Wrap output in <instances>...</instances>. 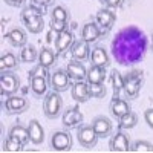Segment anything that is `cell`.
Here are the masks:
<instances>
[{
	"label": "cell",
	"instance_id": "cell-27",
	"mask_svg": "<svg viewBox=\"0 0 153 153\" xmlns=\"http://www.w3.org/2000/svg\"><path fill=\"white\" fill-rule=\"evenodd\" d=\"M23 26L26 28L28 32L31 34H40L45 28V22H43V16H37V17H32L29 19L28 22L23 23Z\"/></svg>",
	"mask_w": 153,
	"mask_h": 153
},
{
	"label": "cell",
	"instance_id": "cell-39",
	"mask_svg": "<svg viewBox=\"0 0 153 153\" xmlns=\"http://www.w3.org/2000/svg\"><path fill=\"white\" fill-rule=\"evenodd\" d=\"M31 2L37 6H51V5H54L55 0H31Z\"/></svg>",
	"mask_w": 153,
	"mask_h": 153
},
{
	"label": "cell",
	"instance_id": "cell-23",
	"mask_svg": "<svg viewBox=\"0 0 153 153\" xmlns=\"http://www.w3.org/2000/svg\"><path fill=\"white\" fill-rule=\"evenodd\" d=\"M19 63H20V57H17L12 51H8L0 57V72L16 71L19 68Z\"/></svg>",
	"mask_w": 153,
	"mask_h": 153
},
{
	"label": "cell",
	"instance_id": "cell-12",
	"mask_svg": "<svg viewBox=\"0 0 153 153\" xmlns=\"http://www.w3.org/2000/svg\"><path fill=\"white\" fill-rule=\"evenodd\" d=\"M92 127H94V130L97 132L98 138H107L113 132V124H112L110 118L104 117V115L95 117L94 121H92Z\"/></svg>",
	"mask_w": 153,
	"mask_h": 153
},
{
	"label": "cell",
	"instance_id": "cell-25",
	"mask_svg": "<svg viewBox=\"0 0 153 153\" xmlns=\"http://www.w3.org/2000/svg\"><path fill=\"white\" fill-rule=\"evenodd\" d=\"M104 80H106V68L92 65L87 69V74H86L87 83H104Z\"/></svg>",
	"mask_w": 153,
	"mask_h": 153
},
{
	"label": "cell",
	"instance_id": "cell-35",
	"mask_svg": "<svg viewBox=\"0 0 153 153\" xmlns=\"http://www.w3.org/2000/svg\"><path fill=\"white\" fill-rule=\"evenodd\" d=\"M68 22H63V20H51V29L54 32H63V31H68Z\"/></svg>",
	"mask_w": 153,
	"mask_h": 153
},
{
	"label": "cell",
	"instance_id": "cell-28",
	"mask_svg": "<svg viewBox=\"0 0 153 153\" xmlns=\"http://www.w3.org/2000/svg\"><path fill=\"white\" fill-rule=\"evenodd\" d=\"M110 81H112V89H113V97H118L120 92L124 89V75L120 71L113 69L110 74Z\"/></svg>",
	"mask_w": 153,
	"mask_h": 153
},
{
	"label": "cell",
	"instance_id": "cell-15",
	"mask_svg": "<svg viewBox=\"0 0 153 153\" xmlns=\"http://www.w3.org/2000/svg\"><path fill=\"white\" fill-rule=\"evenodd\" d=\"M101 35L100 26L97 25V22H86L81 26V32H80V38L84 40L86 43H95Z\"/></svg>",
	"mask_w": 153,
	"mask_h": 153
},
{
	"label": "cell",
	"instance_id": "cell-7",
	"mask_svg": "<svg viewBox=\"0 0 153 153\" xmlns=\"http://www.w3.org/2000/svg\"><path fill=\"white\" fill-rule=\"evenodd\" d=\"M71 76L69 74L66 72V69H55L54 72H51V76H49V84L52 87V91H57V92H66L68 89L72 87V83H71Z\"/></svg>",
	"mask_w": 153,
	"mask_h": 153
},
{
	"label": "cell",
	"instance_id": "cell-30",
	"mask_svg": "<svg viewBox=\"0 0 153 153\" xmlns=\"http://www.w3.org/2000/svg\"><path fill=\"white\" fill-rule=\"evenodd\" d=\"M37 16H43V11L38 8L37 5L23 6V9H22V12H20V22H22V25H23L25 22H28L29 19L37 17Z\"/></svg>",
	"mask_w": 153,
	"mask_h": 153
},
{
	"label": "cell",
	"instance_id": "cell-9",
	"mask_svg": "<svg viewBox=\"0 0 153 153\" xmlns=\"http://www.w3.org/2000/svg\"><path fill=\"white\" fill-rule=\"evenodd\" d=\"M130 136L127 135L126 132L120 130L115 135L110 136L109 139V150L113 153H126V152H130Z\"/></svg>",
	"mask_w": 153,
	"mask_h": 153
},
{
	"label": "cell",
	"instance_id": "cell-29",
	"mask_svg": "<svg viewBox=\"0 0 153 153\" xmlns=\"http://www.w3.org/2000/svg\"><path fill=\"white\" fill-rule=\"evenodd\" d=\"M130 152L132 153H152L153 152V144L147 139H136L130 144Z\"/></svg>",
	"mask_w": 153,
	"mask_h": 153
},
{
	"label": "cell",
	"instance_id": "cell-1",
	"mask_svg": "<svg viewBox=\"0 0 153 153\" xmlns=\"http://www.w3.org/2000/svg\"><path fill=\"white\" fill-rule=\"evenodd\" d=\"M144 83V72L141 69H132L130 72H127L124 75V95L126 98L132 101L136 100L139 92H141V87Z\"/></svg>",
	"mask_w": 153,
	"mask_h": 153
},
{
	"label": "cell",
	"instance_id": "cell-4",
	"mask_svg": "<svg viewBox=\"0 0 153 153\" xmlns=\"http://www.w3.org/2000/svg\"><path fill=\"white\" fill-rule=\"evenodd\" d=\"M49 144H51V149L55 152H69L72 149L74 139L69 130H57L51 135Z\"/></svg>",
	"mask_w": 153,
	"mask_h": 153
},
{
	"label": "cell",
	"instance_id": "cell-8",
	"mask_svg": "<svg viewBox=\"0 0 153 153\" xmlns=\"http://www.w3.org/2000/svg\"><path fill=\"white\" fill-rule=\"evenodd\" d=\"M83 113L80 112V109L76 106H72V107H68L65 112H63V117H61V124L66 130H71V129H76L83 124Z\"/></svg>",
	"mask_w": 153,
	"mask_h": 153
},
{
	"label": "cell",
	"instance_id": "cell-24",
	"mask_svg": "<svg viewBox=\"0 0 153 153\" xmlns=\"http://www.w3.org/2000/svg\"><path fill=\"white\" fill-rule=\"evenodd\" d=\"M57 57H58V52L54 51L52 48H42L40 52H38V65L49 69L55 65Z\"/></svg>",
	"mask_w": 153,
	"mask_h": 153
},
{
	"label": "cell",
	"instance_id": "cell-21",
	"mask_svg": "<svg viewBox=\"0 0 153 153\" xmlns=\"http://www.w3.org/2000/svg\"><path fill=\"white\" fill-rule=\"evenodd\" d=\"M28 130H29V136H31V143L34 146H40L45 141V129L42 123L38 120H31L28 124Z\"/></svg>",
	"mask_w": 153,
	"mask_h": 153
},
{
	"label": "cell",
	"instance_id": "cell-20",
	"mask_svg": "<svg viewBox=\"0 0 153 153\" xmlns=\"http://www.w3.org/2000/svg\"><path fill=\"white\" fill-rule=\"evenodd\" d=\"M89 60H91L92 65L100 66V68H107L110 65V57L103 46H95L91 51V58Z\"/></svg>",
	"mask_w": 153,
	"mask_h": 153
},
{
	"label": "cell",
	"instance_id": "cell-3",
	"mask_svg": "<svg viewBox=\"0 0 153 153\" xmlns=\"http://www.w3.org/2000/svg\"><path fill=\"white\" fill-rule=\"evenodd\" d=\"M76 141L84 149H94L98 141V135L94 130L92 124H81L76 127Z\"/></svg>",
	"mask_w": 153,
	"mask_h": 153
},
{
	"label": "cell",
	"instance_id": "cell-32",
	"mask_svg": "<svg viewBox=\"0 0 153 153\" xmlns=\"http://www.w3.org/2000/svg\"><path fill=\"white\" fill-rule=\"evenodd\" d=\"M51 20H63V22H68L71 19V12L63 6V5H55L51 9Z\"/></svg>",
	"mask_w": 153,
	"mask_h": 153
},
{
	"label": "cell",
	"instance_id": "cell-34",
	"mask_svg": "<svg viewBox=\"0 0 153 153\" xmlns=\"http://www.w3.org/2000/svg\"><path fill=\"white\" fill-rule=\"evenodd\" d=\"M89 92H91V97L92 98L101 100V98L106 97L107 89H106L104 83H89Z\"/></svg>",
	"mask_w": 153,
	"mask_h": 153
},
{
	"label": "cell",
	"instance_id": "cell-26",
	"mask_svg": "<svg viewBox=\"0 0 153 153\" xmlns=\"http://www.w3.org/2000/svg\"><path fill=\"white\" fill-rule=\"evenodd\" d=\"M38 52L40 51H37L35 46L32 45H26L20 48V63H34V61H38Z\"/></svg>",
	"mask_w": 153,
	"mask_h": 153
},
{
	"label": "cell",
	"instance_id": "cell-22",
	"mask_svg": "<svg viewBox=\"0 0 153 153\" xmlns=\"http://www.w3.org/2000/svg\"><path fill=\"white\" fill-rule=\"evenodd\" d=\"M66 72L69 74V76L75 81H80V80H86V74H87V69L84 68L83 61H78V60H72L66 65Z\"/></svg>",
	"mask_w": 153,
	"mask_h": 153
},
{
	"label": "cell",
	"instance_id": "cell-36",
	"mask_svg": "<svg viewBox=\"0 0 153 153\" xmlns=\"http://www.w3.org/2000/svg\"><path fill=\"white\" fill-rule=\"evenodd\" d=\"M28 74H29V76H46V78H48V74H49V72H48V68L38 65L37 68H34V69L29 71Z\"/></svg>",
	"mask_w": 153,
	"mask_h": 153
},
{
	"label": "cell",
	"instance_id": "cell-5",
	"mask_svg": "<svg viewBox=\"0 0 153 153\" xmlns=\"http://www.w3.org/2000/svg\"><path fill=\"white\" fill-rule=\"evenodd\" d=\"M19 87H20V78L14 71L2 72V75H0V89H2L3 97L5 95L9 97V95L17 94Z\"/></svg>",
	"mask_w": 153,
	"mask_h": 153
},
{
	"label": "cell",
	"instance_id": "cell-11",
	"mask_svg": "<svg viewBox=\"0 0 153 153\" xmlns=\"http://www.w3.org/2000/svg\"><path fill=\"white\" fill-rule=\"evenodd\" d=\"M132 110L129 100H124L120 97H113V100L110 101L109 104V112L115 120H120L121 117H124L126 113H129Z\"/></svg>",
	"mask_w": 153,
	"mask_h": 153
},
{
	"label": "cell",
	"instance_id": "cell-6",
	"mask_svg": "<svg viewBox=\"0 0 153 153\" xmlns=\"http://www.w3.org/2000/svg\"><path fill=\"white\" fill-rule=\"evenodd\" d=\"M3 107H5V112L8 115H20L23 112H26L29 109V100L25 98L22 95H9L6 97V101L3 103Z\"/></svg>",
	"mask_w": 153,
	"mask_h": 153
},
{
	"label": "cell",
	"instance_id": "cell-18",
	"mask_svg": "<svg viewBox=\"0 0 153 153\" xmlns=\"http://www.w3.org/2000/svg\"><path fill=\"white\" fill-rule=\"evenodd\" d=\"M48 78L46 76H29V89L35 98H42L48 94Z\"/></svg>",
	"mask_w": 153,
	"mask_h": 153
},
{
	"label": "cell",
	"instance_id": "cell-31",
	"mask_svg": "<svg viewBox=\"0 0 153 153\" xmlns=\"http://www.w3.org/2000/svg\"><path fill=\"white\" fill-rule=\"evenodd\" d=\"M118 123H120V127H121V129H124V130L133 129V127L138 124V115L133 110H130L129 113H126L124 117H121L118 120Z\"/></svg>",
	"mask_w": 153,
	"mask_h": 153
},
{
	"label": "cell",
	"instance_id": "cell-37",
	"mask_svg": "<svg viewBox=\"0 0 153 153\" xmlns=\"http://www.w3.org/2000/svg\"><path fill=\"white\" fill-rule=\"evenodd\" d=\"M144 121L150 129H153V107L144 110Z\"/></svg>",
	"mask_w": 153,
	"mask_h": 153
},
{
	"label": "cell",
	"instance_id": "cell-19",
	"mask_svg": "<svg viewBox=\"0 0 153 153\" xmlns=\"http://www.w3.org/2000/svg\"><path fill=\"white\" fill-rule=\"evenodd\" d=\"M8 136L17 139V141H20L25 147H26V146L31 143V136H29V130H28V127H25V126H23V124H20V123L12 124V126L9 127V130H8Z\"/></svg>",
	"mask_w": 153,
	"mask_h": 153
},
{
	"label": "cell",
	"instance_id": "cell-13",
	"mask_svg": "<svg viewBox=\"0 0 153 153\" xmlns=\"http://www.w3.org/2000/svg\"><path fill=\"white\" fill-rule=\"evenodd\" d=\"M6 40L9 42L12 48H23L28 43V34L20 26H12L6 32Z\"/></svg>",
	"mask_w": 153,
	"mask_h": 153
},
{
	"label": "cell",
	"instance_id": "cell-33",
	"mask_svg": "<svg viewBox=\"0 0 153 153\" xmlns=\"http://www.w3.org/2000/svg\"><path fill=\"white\" fill-rule=\"evenodd\" d=\"M23 144L17 139L11 138V136H6L3 139V144H2V150L3 152H11V153H16V152H22L23 150Z\"/></svg>",
	"mask_w": 153,
	"mask_h": 153
},
{
	"label": "cell",
	"instance_id": "cell-10",
	"mask_svg": "<svg viewBox=\"0 0 153 153\" xmlns=\"http://www.w3.org/2000/svg\"><path fill=\"white\" fill-rule=\"evenodd\" d=\"M95 22L103 31H110L113 28V25L117 23V14L110 8H101L95 14Z\"/></svg>",
	"mask_w": 153,
	"mask_h": 153
},
{
	"label": "cell",
	"instance_id": "cell-16",
	"mask_svg": "<svg viewBox=\"0 0 153 153\" xmlns=\"http://www.w3.org/2000/svg\"><path fill=\"white\" fill-rule=\"evenodd\" d=\"M69 51H71L72 60L86 61V60L91 58V46H89V43H86L84 40H81V38L80 40H75Z\"/></svg>",
	"mask_w": 153,
	"mask_h": 153
},
{
	"label": "cell",
	"instance_id": "cell-40",
	"mask_svg": "<svg viewBox=\"0 0 153 153\" xmlns=\"http://www.w3.org/2000/svg\"><path fill=\"white\" fill-rule=\"evenodd\" d=\"M150 49H152V52H153V32H152V43H150Z\"/></svg>",
	"mask_w": 153,
	"mask_h": 153
},
{
	"label": "cell",
	"instance_id": "cell-17",
	"mask_svg": "<svg viewBox=\"0 0 153 153\" xmlns=\"http://www.w3.org/2000/svg\"><path fill=\"white\" fill-rule=\"evenodd\" d=\"M74 42H75V35L69 29L68 31H63V32H58L57 37H55V51H57L58 54L66 52L68 49L72 48Z\"/></svg>",
	"mask_w": 153,
	"mask_h": 153
},
{
	"label": "cell",
	"instance_id": "cell-2",
	"mask_svg": "<svg viewBox=\"0 0 153 153\" xmlns=\"http://www.w3.org/2000/svg\"><path fill=\"white\" fill-rule=\"evenodd\" d=\"M61 110H63V100L60 97V92H57V91L48 92L45 95V100H43L45 117L49 120H55L61 113Z\"/></svg>",
	"mask_w": 153,
	"mask_h": 153
},
{
	"label": "cell",
	"instance_id": "cell-38",
	"mask_svg": "<svg viewBox=\"0 0 153 153\" xmlns=\"http://www.w3.org/2000/svg\"><path fill=\"white\" fill-rule=\"evenodd\" d=\"M101 3L106 8H120L124 3V0H101Z\"/></svg>",
	"mask_w": 153,
	"mask_h": 153
},
{
	"label": "cell",
	"instance_id": "cell-14",
	"mask_svg": "<svg viewBox=\"0 0 153 153\" xmlns=\"http://www.w3.org/2000/svg\"><path fill=\"white\" fill-rule=\"evenodd\" d=\"M71 95L76 103H86L87 100H91V92H89V83L84 80L75 81L71 87Z\"/></svg>",
	"mask_w": 153,
	"mask_h": 153
}]
</instances>
